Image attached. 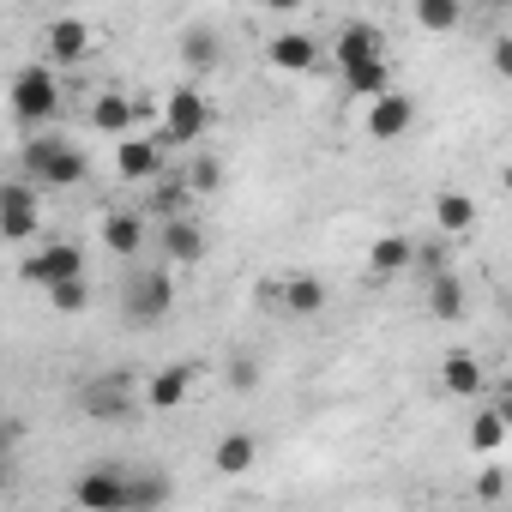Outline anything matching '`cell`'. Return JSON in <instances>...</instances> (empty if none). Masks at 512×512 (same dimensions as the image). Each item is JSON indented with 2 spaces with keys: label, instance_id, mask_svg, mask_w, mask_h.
Segmentation results:
<instances>
[{
  "label": "cell",
  "instance_id": "cell-18",
  "mask_svg": "<svg viewBox=\"0 0 512 512\" xmlns=\"http://www.w3.org/2000/svg\"><path fill=\"white\" fill-rule=\"evenodd\" d=\"M374 55H386V37H380V25H368V19H350V25L338 31V43H332L338 73H344V67H362V61H374Z\"/></svg>",
  "mask_w": 512,
  "mask_h": 512
},
{
  "label": "cell",
  "instance_id": "cell-4",
  "mask_svg": "<svg viewBox=\"0 0 512 512\" xmlns=\"http://www.w3.org/2000/svg\"><path fill=\"white\" fill-rule=\"evenodd\" d=\"M205 127H211V103L199 97V79L175 85V91L163 97V127H157V139H163V145H199Z\"/></svg>",
  "mask_w": 512,
  "mask_h": 512
},
{
  "label": "cell",
  "instance_id": "cell-28",
  "mask_svg": "<svg viewBox=\"0 0 512 512\" xmlns=\"http://www.w3.org/2000/svg\"><path fill=\"white\" fill-rule=\"evenodd\" d=\"M49 314H85L91 308V284L85 278H67V284H49Z\"/></svg>",
  "mask_w": 512,
  "mask_h": 512
},
{
  "label": "cell",
  "instance_id": "cell-26",
  "mask_svg": "<svg viewBox=\"0 0 512 512\" xmlns=\"http://www.w3.org/2000/svg\"><path fill=\"white\" fill-rule=\"evenodd\" d=\"M410 13H416V25H422V31L452 37V31L464 25V0H410Z\"/></svg>",
  "mask_w": 512,
  "mask_h": 512
},
{
  "label": "cell",
  "instance_id": "cell-31",
  "mask_svg": "<svg viewBox=\"0 0 512 512\" xmlns=\"http://www.w3.org/2000/svg\"><path fill=\"white\" fill-rule=\"evenodd\" d=\"M223 380H229V392H253V386H260V362H253V356H235Z\"/></svg>",
  "mask_w": 512,
  "mask_h": 512
},
{
  "label": "cell",
  "instance_id": "cell-19",
  "mask_svg": "<svg viewBox=\"0 0 512 512\" xmlns=\"http://www.w3.org/2000/svg\"><path fill=\"white\" fill-rule=\"evenodd\" d=\"M266 61H272L278 73H314L326 55H320V43H314L308 31H278V37L266 43Z\"/></svg>",
  "mask_w": 512,
  "mask_h": 512
},
{
  "label": "cell",
  "instance_id": "cell-24",
  "mask_svg": "<svg viewBox=\"0 0 512 512\" xmlns=\"http://www.w3.org/2000/svg\"><path fill=\"white\" fill-rule=\"evenodd\" d=\"M506 434H512V422L494 410V404H482L476 416H470V428H464V440H470V452H482V458H494L500 446H506Z\"/></svg>",
  "mask_w": 512,
  "mask_h": 512
},
{
  "label": "cell",
  "instance_id": "cell-5",
  "mask_svg": "<svg viewBox=\"0 0 512 512\" xmlns=\"http://www.w3.org/2000/svg\"><path fill=\"white\" fill-rule=\"evenodd\" d=\"M169 308H175V278L169 272H133V284H127V296H121V320L127 326H163L169 320Z\"/></svg>",
  "mask_w": 512,
  "mask_h": 512
},
{
  "label": "cell",
  "instance_id": "cell-7",
  "mask_svg": "<svg viewBox=\"0 0 512 512\" xmlns=\"http://www.w3.org/2000/svg\"><path fill=\"white\" fill-rule=\"evenodd\" d=\"M139 404H145V392H139L127 374H103V380H91V386L79 392V410H85L91 422H133Z\"/></svg>",
  "mask_w": 512,
  "mask_h": 512
},
{
  "label": "cell",
  "instance_id": "cell-30",
  "mask_svg": "<svg viewBox=\"0 0 512 512\" xmlns=\"http://www.w3.org/2000/svg\"><path fill=\"white\" fill-rule=\"evenodd\" d=\"M217 181H223L217 157H193V163H187V187H193V193H217Z\"/></svg>",
  "mask_w": 512,
  "mask_h": 512
},
{
  "label": "cell",
  "instance_id": "cell-16",
  "mask_svg": "<svg viewBox=\"0 0 512 512\" xmlns=\"http://www.w3.org/2000/svg\"><path fill=\"white\" fill-rule=\"evenodd\" d=\"M115 169L127 181H157L163 175V139L157 133H127L115 139Z\"/></svg>",
  "mask_w": 512,
  "mask_h": 512
},
{
  "label": "cell",
  "instance_id": "cell-27",
  "mask_svg": "<svg viewBox=\"0 0 512 512\" xmlns=\"http://www.w3.org/2000/svg\"><path fill=\"white\" fill-rule=\"evenodd\" d=\"M344 85H350L356 97H386V91H392V61L374 55V61H362V67H344Z\"/></svg>",
  "mask_w": 512,
  "mask_h": 512
},
{
  "label": "cell",
  "instance_id": "cell-21",
  "mask_svg": "<svg viewBox=\"0 0 512 512\" xmlns=\"http://www.w3.org/2000/svg\"><path fill=\"white\" fill-rule=\"evenodd\" d=\"M410 266H416V241H410V235H380V241L368 247V278H374V284L404 278Z\"/></svg>",
  "mask_w": 512,
  "mask_h": 512
},
{
  "label": "cell",
  "instance_id": "cell-37",
  "mask_svg": "<svg viewBox=\"0 0 512 512\" xmlns=\"http://www.w3.org/2000/svg\"><path fill=\"white\" fill-rule=\"evenodd\" d=\"M482 7H494V13H500V7H512V0H482Z\"/></svg>",
  "mask_w": 512,
  "mask_h": 512
},
{
  "label": "cell",
  "instance_id": "cell-15",
  "mask_svg": "<svg viewBox=\"0 0 512 512\" xmlns=\"http://www.w3.org/2000/svg\"><path fill=\"white\" fill-rule=\"evenodd\" d=\"M362 127H368V139H380V145H386V139H404V133L416 127V97H404L398 85H392L386 97H368V121H362Z\"/></svg>",
  "mask_w": 512,
  "mask_h": 512
},
{
  "label": "cell",
  "instance_id": "cell-20",
  "mask_svg": "<svg viewBox=\"0 0 512 512\" xmlns=\"http://www.w3.org/2000/svg\"><path fill=\"white\" fill-rule=\"evenodd\" d=\"M476 223H482V205H476L464 187H440V193H434V229H440V235H470Z\"/></svg>",
  "mask_w": 512,
  "mask_h": 512
},
{
  "label": "cell",
  "instance_id": "cell-1",
  "mask_svg": "<svg viewBox=\"0 0 512 512\" xmlns=\"http://www.w3.org/2000/svg\"><path fill=\"white\" fill-rule=\"evenodd\" d=\"M19 175H31L37 187H79V181L91 175V157H85L73 139L37 127V133L25 139V151H19Z\"/></svg>",
  "mask_w": 512,
  "mask_h": 512
},
{
  "label": "cell",
  "instance_id": "cell-13",
  "mask_svg": "<svg viewBox=\"0 0 512 512\" xmlns=\"http://www.w3.org/2000/svg\"><path fill=\"white\" fill-rule=\"evenodd\" d=\"M193 386H199V362H169V368H157L145 380V410L169 416V410H181L193 398Z\"/></svg>",
  "mask_w": 512,
  "mask_h": 512
},
{
  "label": "cell",
  "instance_id": "cell-11",
  "mask_svg": "<svg viewBox=\"0 0 512 512\" xmlns=\"http://www.w3.org/2000/svg\"><path fill=\"white\" fill-rule=\"evenodd\" d=\"M157 253H163V266H199L205 260V229L187 211H175V217L157 223Z\"/></svg>",
  "mask_w": 512,
  "mask_h": 512
},
{
  "label": "cell",
  "instance_id": "cell-10",
  "mask_svg": "<svg viewBox=\"0 0 512 512\" xmlns=\"http://www.w3.org/2000/svg\"><path fill=\"white\" fill-rule=\"evenodd\" d=\"M272 302H278V314H290V320H320V314L332 308V290H326V278H314V272H290V278L272 290Z\"/></svg>",
  "mask_w": 512,
  "mask_h": 512
},
{
  "label": "cell",
  "instance_id": "cell-33",
  "mask_svg": "<svg viewBox=\"0 0 512 512\" xmlns=\"http://www.w3.org/2000/svg\"><path fill=\"white\" fill-rule=\"evenodd\" d=\"M470 494H476V500H500V494H506V476H500V470H482V476L470 482Z\"/></svg>",
  "mask_w": 512,
  "mask_h": 512
},
{
  "label": "cell",
  "instance_id": "cell-22",
  "mask_svg": "<svg viewBox=\"0 0 512 512\" xmlns=\"http://www.w3.org/2000/svg\"><path fill=\"white\" fill-rule=\"evenodd\" d=\"M253 464H260V440H253L247 428H229V434L211 446V470H217V476H247Z\"/></svg>",
  "mask_w": 512,
  "mask_h": 512
},
{
  "label": "cell",
  "instance_id": "cell-23",
  "mask_svg": "<svg viewBox=\"0 0 512 512\" xmlns=\"http://www.w3.org/2000/svg\"><path fill=\"white\" fill-rule=\"evenodd\" d=\"M217 61H223V37L211 25H187L181 31V67L193 79H205V73H217Z\"/></svg>",
  "mask_w": 512,
  "mask_h": 512
},
{
  "label": "cell",
  "instance_id": "cell-35",
  "mask_svg": "<svg viewBox=\"0 0 512 512\" xmlns=\"http://www.w3.org/2000/svg\"><path fill=\"white\" fill-rule=\"evenodd\" d=\"M266 7H272V13H302L308 0H266Z\"/></svg>",
  "mask_w": 512,
  "mask_h": 512
},
{
  "label": "cell",
  "instance_id": "cell-3",
  "mask_svg": "<svg viewBox=\"0 0 512 512\" xmlns=\"http://www.w3.org/2000/svg\"><path fill=\"white\" fill-rule=\"evenodd\" d=\"M73 506L79 512H133V476L115 458H103L73 476Z\"/></svg>",
  "mask_w": 512,
  "mask_h": 512
},
{
  "label": "cell",
  "instance_id": "cell-12",
  "mask_svg": "<svg viewBox=\"0 0 512 512\" xmlns=\"http://www.w3.org/2000/svg\"><path fill=\"white\" fill-rule=\"evenodd\" d=\"M434 374H440V392H446V398H464V404H482V386H488V368H482V356H476V350H446Z\"/></svg>",
  "mask_w": 512,
  "mask_h": 512
},
{
  "label": "cell",
  "instance_id": "cell-25",
  "mask_svg": "<svg viewBox=\"0 0 512 512\" xmlns=\"http://www.w3.org/2000/svg\"><path fill=\"white\" fill-rule=\"evenodd\" d=\"M464 314V284H458V272H428V320H458Z\"/></svg>",
  "mask_w": 512,
  "mask_h": 512
},
{
  "label": "cell",
  "instance_id": "cell-17",
  "mask_svg": "<svg viewBox=\"0 0 512 512\" xmlns=\"http://www.w3.org/2000/svg\"><path fill=\"white\" fill-rule=\"evenodd\" d=\"M97 49V31L85 19H49V67H79Z\"/></svg>",
  "mask_w": 512,
  "mask_h": 512
},
{
  "label": "cell",
  "instance_id": "cell-36",
  "mask_svg": "<svg viewBox=\"0 0 512 512\" xmlns=\"http://www.w3.org/2000/svg\"><path fill=\"white\" fill-rule=\"evenodd\" d=\"M500 187H506V193H512V163H506V169H500Z\"/></svg>",
  "mask_w": 512,
  "mask_h": 512
},
{
  "label": "cell",
  "instance_id": "cell-32",
  "mask_svg": "<svg viewBox=\"0 0 512 512\" xmlns=\"http://www.w3.org/2000/svg\"><path fill=\"white\" fill-rule=\"evenodd\" d=\"M488 67H494V79H512V31H500L488 43Z\"/></svg>",
  "mask_w": 512,
  "mask_h": 512
},
{
  "label": "cell",
  "instance_id": "cell-6",
  "mask_svg": "<svg viewBox=\"0 0 512 512\" xmlns=\"http://www.w3.org/2000/svg\"><path fill=\"white\" fill-rule=\"evenodd\" d=\"M85 247L79 241H67V235H49L37 253H31V260L19 266V278L25 284H37V290H49V284H67V278H85Z\"/></svg>",
  "mask_w": 512,
  "mask_h": 512
},
{
  "label": "cell",
  "instance_id": "cell-14",
  "mask_svg": "<svg viewBox=\"0 0 512 512\" xmlns=\"http://www.w3.org/2000/svg\"><path fill=\"white\" fill-rule=\"evenodd\" d=\"M85 115H91V127H97L103 139H127V133H139V127H145L139 97H127V91H97Z\"/></svg>",
  "mask_w": 512,
  "mask_h": 512
},
{
  "label": "cell",
  "instance_id": "cell-29",
  "mask_svg": "<svg viewBox=\"0 0 512 512\" xmlns=\"http://www.w3.org/2000/svg\"><path fill=\"white\" fill-rule=\"evenodd\" d=\"M169 494H175V488H169V476H163V470H139V476H133V506H139V512L163 506Z\"/></svg>",
  "mask_w": 512,
  "mask_h": 512
},
{
  "label": "cell",
  "instance_id": "cell-2",
  "mask_svg": "<svg viewBox=\"0 0 512 512\" xmlns=\"http://www.w3.org/2000/svg\"><path fill=\"white\" fill-rule=\"evenodd\" d=\"M7 109H13L19 127H55V121H61V79H55V67H49V61L19 67Z\"/></svg>",
  "mask_w": 512,
  "mask_h": 512
},
{
  "label": "cell",
  "instance_id": "cell-8",
  "mask_svg": "<svg viewBox=\"0 0 512 512\" xmlns=\"http://www.w3.org/2000/svg\"><path fill=\"white\" fill-rule=\"evenodd\" d=\"M0 235H7V241H37L43 235V199H37L31 175L0 187Z\"/></svg>",
  "mask_w": 512,
  "mask_h": 512
},
{
  "label": "cell",
  "instance_id": "cell-9",
  "mask_svg": "<svg viewBox=\"0 0 512 512\" xmlns=\"http://www.w3.org/2000/svg\"><path fill=\"white\" fill-rule=\"evenodd\" d=\"M97 241L115 253V260H145V247H151V217L145 211H133V205H115V211H103V223H97Z\"/></svg>",
  "mask_w": 512,
  "mask_h": 512
},
{
  "label": "cell",
  "instance_id": "cell-34",
  "mask_svg": "<svg viewBox=\"0 0 512 512\" xmlns=\"http://www.w3.org/2000/svg\"><path fill=\"white\" fill-rule=\"evenodd\" d=\"M488 404H494V410H500V416H506V422H512V386H500V392H494V398H488Z\"/></svg>",
  "mask_w": 512,
  "mask_h": 512
}]
</instances>
